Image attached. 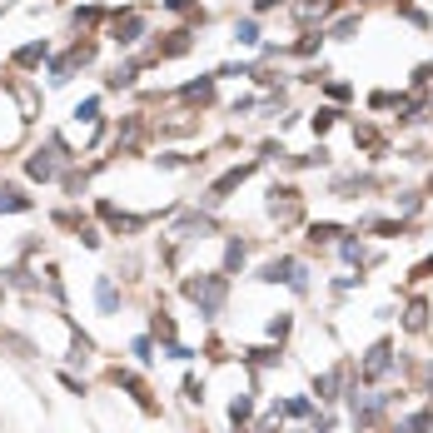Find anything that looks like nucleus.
Masks as SVG:
<instances>
[{
    "mask_svg": "<svg viewBox=\"0 0 433 433\" xmlns=\"http://www.w3.org/2000/svg\"><path fill=\"white\" fill-rule=\"evenodd\" d=\"M185 294L199 304V314L209 319V314H220V304H225V274H204V279H185Z\"/></svg>",
    "mask_w": 433,
    "mask_h": 433,
    "instance_id": "f257e3e1",
    "label": "nucleus"
},
{
    "mask_svg": "<svg viewBox=\"0 0 433 433\" xmlns=\"http://www.w3.org/2000/svg\"><path fill=\"white\" fill-rule=\"evenodd\" d=\"M259 279H264V284H294V289H304V269H299L294 259H269Z\"/></svg>",
    "mask_w": 433,
    "mask_h": 433,
    "instance_id": "f03ea898",
    "label": "nucleus"
},
{
    "mask_svg": "<svg viewBox=\"0 0 433 433\" xmlns=\"http://www.w3.org/2000/svg\"><path fill=\"white\" fill-rule=\"evenodd\" d=\"M140 35H145V15H140V11L115 15V45H135Z\"/></svg>",
    "mask_w": 433,
    "mask_h": 433,
    "instance_id": "7ed1b4c3",
    "label": "nucleus"
},
{
    "mask_svg": "<svg viewBox=\"0 0 433 433\" xmlns=\"http://www.w3.org/2000/svg\"><path fill=\"white\" fill-rule=\"evenodd\" d=\"M389 364H394V349H389V344H373V349H368V359H364V378H378Z\"/></svg>",
    "mask_w": 433,
    "mask_h": 433,
    "instance_id": "20e7f679",
    "label": "nucleus"
},
{
    "mask_svg": "<svg viewBox=\"0 0 433 433\" xmlns=\"http://www.w3.org/2000/svg\"><path fill=\"white\" fill-rule=\"evenodd\" d=\"M45 55H50V45H45V40H30V45H20V50H15V65H25V70H30V65H40Z\"/></svg>",
    "mask_w": 433,
    "mask_h": 433,
    "instance_id": "39448f33",
    "label": "nucleus"
},
{
    "mask_svg": "<svg viewBox=\"0 0 433 433\" xmlns=\"http://www.w3.org/2000/svg\"><path fill=\"white\" fill-rule=\"evenodd\" d=\"M95 304H100L105 314H115V309H120V294H115L110 279H100V284H95Z\"/></svg>",
    "mask_w": 433,
    "mask_h": 433,
    "instance_id": "423d86ee",
    "label": "nucleus"
},
{
    "mask_svg": "<svg viewBox=\"0 0 433 433\" xmlns=\"http://www.w3.org/2000/svg\"><path fill=\"white\" fill-rule=\"evenodd\" d=\"M244 175H249V165H239V170H229V175H225L220 185H214V189H209V199H225V194H229V189H234V185L244 180Z\"/></svg>",
    "mask_w": 433,
    "mask_h": 433,
    "instance_id": "0eeeda50",
    "label": "nucleus"
},
{
    "mask_svg": "<svg viewBox=\"0 0 433 433\" xmlns=\"http://www.w3.org/2000/svg\"><path fill=\"white\" fill-rule=\"evenodd\" d=\"M35 180H50V175H55V159H50V154H30V165H25Z\"/></svg>",
    "mask_w": 433,
    "mask_h": 433,
    "instance_id": "6e6552de",
    "label": "nucleus"
},
{
    "mask_svg": "<svg viewBox=\"0 0 433 433\" xmlns=\"http://www.w3.org/2000/svg\"><path fill=\"white\" fill-rule=\"evenodd\" d=\"M249 413H254V399H244V394H239V399L229 404V423L239 428V423H249Z\"/></svg>",
    "mask_w": 433,
    "mask_h": 433,
    "instance_id": "1a4fd4ad",
    "label": "nucleus"
},
{
    "mask_svg": "<svg viewBox=\"0 0 433 433\" xmlns=\"http://www.w3.org/2000/svg\"><path fill=\"white\" fill-rule=\"evenodd\" d=\"M428 428H433V413L423 408V413H413V418H408V423H404L399 433H428Z\"/></svg>",
    "mask_w": 433,
    "mask_h": 433,
    "instance_id": "9d476101",
    "label": "nucleus"
},
{
    "mask_svg": "<svg viewBox=\"0 0 433 433\" xmlns=\"http://www.w3.org/2000/svg\"><path fill=\"white\" fill-rule=\"evenodd\" d=\"M0 209H6V214H11V209H30V199L15 194V189H0Z\"/></svg>",
    "mask_w": 433,
    "mask_h": 433,
    "instance_id": "9b49d317",
    "label": "nucleus"
},
{
    "mask_svg": "<svg viewBox=\"0 0 433 433\" xmlns=\"http://www.w3.org/2000/svg\"><path fill=\"white\" fill-rule=\"evenodd\" d=\"M239 264H244V244L229 239V249H225V274H229V269H239Z\"/></svg>",
    "mask_w": 433,
    "mask_h": 433,
    "instance_id": "f8f14e48",
    "label": "nucleus"
},
{
    "mask_svg": "<svg viewBox=\"0 0 433 433\" xmlns=\"http://www.w3.org/2000/svg\"><path fill=\"white\" fill-rule=\"evenodd\" d=\"M234 40H239V45H254V40H259V25H254V20H239V25H234Z\"/></svg>",
    "mask_w": 433,
    "mask_h": 433,
    "instance_id": "ddd939ff",
    "label": "nucleus"
},
{
    "mask_svg": "<svg viewBox=\"0 0 433 433\" xmlns=\"http://www.w3.org/2000/svg\"><path fill=\"white\" fill-rule=\"evenodd\" d=\"M334 389H339V373H324L319 384H314V394H319V399H334Z\"/></svg>",
    "mask_w": 433,
    "mask_h": 433,
    "instance_id": "4468645a",
    "label": "nucleus"
},
{
    "mask_svg": "<svg viewBox=\"0 0 433 433\" xmlns=\"http://www.w3.org/2000/svg\"><path fill=\"white\" fill-rule=\"evenodd\" d=\"M149 349H154V344H149V334H140V339H135V344H130V354H135V359H140V364H149V359H154V354H149Z\"/></svg>",
    "mask_w": 433,
    "mask_h": 433,
    "instance_id": "2eb2a0df",
    "label": "nucleus"
},
{
    "mask_svg": "<svg viewBox=\"0 0 433 433\" xmlns=\"http://www.w3.org/2000/svg\"><path fill=\"white\" fill-rule=\"evenodd\" d=\"M95 115H100V100H95V95L75 105V120H95Z\"/></svg>",
    "mask_w": 433,
    "mask_h": 433,
    "instance_id": "dca6fc26",
    "label": "nucleus"
},
{
    "mask_svg": "<svg viewBox=\"0 0 433 433\" xmlns=\"http://www.w3.org/2000/svg\"><path fill=\"white\" fill-rule=\"evenodd\" d=\"M149 329H154L159 339H175V324H170V319H159V314H154V324H149Z\"/></svg>",
    "mask_w": 433,
    "mask_h": 433,
    "instance_id": "f3484780",
    "label": "nucleus"
},
{
    "mask_svg": "<svg viewBox=\"0 0 433 433\" xmlns=\"http://www.w3.org/2000/svg\"><path fill=\"white\" fill-rule=\"evenodd\" d=\"M130 80H135V65H120V70L110 75V85H115V90H120V85H130Z\"/></svg>",
    "mask_w": 433,
    "mask_h": 433,
    "instance_id": "a211bd4d",
    "label": "nucleus"
},
{
    "mask_svg": "<svg viewBox=\"0 0 433 433\" xmlns=\"http://www.w3.org/2000/svg\"><path fill=\"white\" fill-rule=\"evenodd\" d=\"M334 234H339V225H314V234H309V239H334Z\"/></svg>",
    "mask_w": 433,
    "mask_h": 433,
    "instance_id": "6ab92c4d",
    "label": "nucleus"
},
{
    "mask_svg": "<svg viewBox=\"0 0 433 433\" xmlns=\"http://www.w3.org/2000/svg\"><path fill=\"white\" fill-rule=\"evenodd\" d=\"M423 314H428L423 304H413V309H408V329H423Z\"/></svg>",
    "mask_w": 433,
    "mask_h": 433,
    "instance_id": "aec40b11",
    "label": "nucleus"
},
{
    "mask_svg": "<svg viewBox=\"0 0 433 433\" xmlns=\"http://www.w3.org/2000/svg\"><path fill=\"white\" fill-rule=\"evenodd\" d=\"M170 11H194V0H170Z\"/></svg>",
    "mask_w": 433,
    "mask_h": 433,
    "instance_id": "412c9836",
    "label": "nucleus"
}]
</instances>
